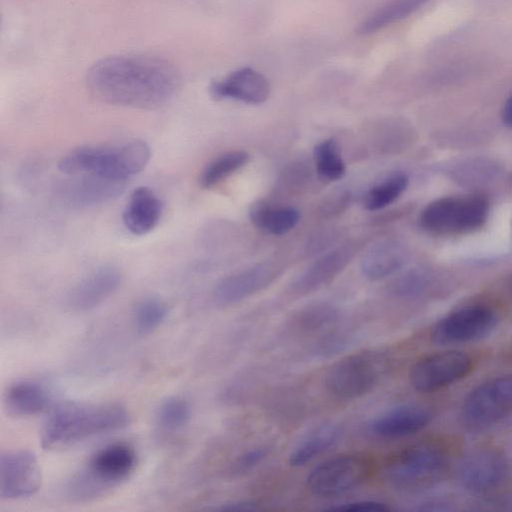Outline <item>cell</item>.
Masks as SVG:
<instances>
[{"label": "cell", "mask_w": 512, "mask_h": 512, "mask_svg": "<svg viewBox=\"0 0 512 512\" xmlns=\"http://www.w3.org/2000/svg\"><path fill=\"white\" fill-rule=\"evenodd\" d=\"M512 412V374L490 378L465 397L460 417L470 431H484Z\"/></svg>", "instance_id": "obj_8"}, {"label": "cell", "mask_w": 512, "mask_h": 512, "mask_svg": "<svg viewBox=\"0 0 512 512\" xmlns=\"http://www.w3.org/2000/svg\"><path fill=\"white\" fill-rule=\"evenodd\" d=\"M129 422V412L119 403L64 402L46 418L41 430V445L49 450L63 448L121 430Z\"/></svg>", "instance_id": "obj_2"}, {"label": "cell", "mask_w": 512, "mask_h": 512, "mask_svg": "<svg viewBox=\"0 0 512 512\" xmlns=\"http://www.w3.org/2000/svg\"><path fill=\"white\" fill-rule=\"evenodd\" d=\"M58 188V196L72 207H90L105 203L117 197L125 182L113 181L94 175H73Z\"/></svg>", "instance_id": "obj_17"}, {"label": "cell", "mask_w": 512, "mask_h": 512, "mask_svg": "<svg viewBox=\"0 0 512 512\" xmlns=\"http://www.w3.org/2000/svg\"><path fill=\"white\" fill-rule=\"evenodd\" d=\"M327 510L346 512H387L390 511L391 508L388 504L377 500H356L330 507Z\"/></svg>", "instance_id": "obj_36"}, {"label": "cell", "mask_w": 512, "mask_h": 512, "mask_svg": "<svg viewBox=\"0 0 512 512\" xmlns=\"http://www.w3.org/2000/svg\"><path fill=\"white\" fill-rule=\"evenodd\" d=\"M432 411L422 405L405 404L388 409L368 424L369 432L382 439H399L418 433L429 425Z\"/></svg>", "instance_id": "obj_15"}, {"label": "cell", "mask_w": 512, "mask_h": 512, "mask_svg": "<svg viewBox=\"0 0 512 512\" xmlns=\"http://www.w3.org/2000/svg\"><path fill=\"white\" fill-rule=\"evenodd\" d=\"M352 339L351 328L336 324L313 338L307 351L313 358H330L345 350Z\"/></svg>", "instance_id": "obj_31"}, {"label": "cell", "mask_w": 512, "mask_h": 512, "mask_svg": "<svg viewBox=\"0 0 512 512\" xmlns=\"http://www.w3.org/2000/svg\"><path fill=\"white\" fill-rule=\"evenodd\" d=\"M167 305L155 298L144 299L133 310V322L139 333L147 334L157 329L167 318Z\"/></svg>", "instance_id": "obj_34"}, {"label": "cell", "mask_w": 512, "mask_h": 512, "mask_svg": "<svg viewBox=\"0 0 512 512\" xmlns=\"http://www.w3.org/2000/svg\"><path fill=\"white\" fill-rule=\"evenodd\" d=\"M343 427L333 421L324 422L311 429L292 448L288 462L292 467H302L329 451L343 436Z\"/></svg>", "instance_id": "obj_20"}, {"label": "cell", "mask_w": 512, "mask_h": 512, "mask_svg": "<svg viewBox=\"0 0 512 512\" xmlns=\"http://www.w3.org/2000/svg\"><path fill=\"white\" fill-rule=\"evenodd\" d=\"M270 450L268 445H259L242 452L230 464L229 475L239 477L249 473L268 457Z\"/></svg>", "instance_id": "obj_35"}, {"label": "cell", "mask_w": 512, "mask_h": 512, "mask_svg": "<svg viewBox=\"0 0 512 512\" xmlns=\"http://www.w3.org/2000/svg\"><path fill=\"white\" fill-rule=\"evenodd\" d=\"M507 285H508V289H509V291H510V292H511V294H512V274H511V275L509 276V278H508V284H507Z\"/></svg>", "instance_id": "obj_39"}, {"label": "cell", "mask_w": 512, "mask_h": 512, "mask_svg": "<svg viewBox=\"0 0 512 512\" xmlns=\"http://www.w3.org/2000/svg\"><path fill=\"white\" fill-rule=\"evenodd\" d=\"M388 291L401 300L423 301L439 295L440 282L427 270L411 269L396 277L390 283Z\"/></svg>", "instance_id": "obj_25"}, {"label": "cell", "mask_w": 512, "mask_h": 512, "mask_svg": "<svg viewBox=\"0 0 512 512\" xmlns=\"http://www.w3.org/2000/svg\"><path fill=\"white\" fill-rule=\"evenodd\" d=\"M498 314L484 303H473L455 309L432 328L431 340L440 346L472 343L487 337L497 326Z\"/></svg>", "instance_id": "obj_10"}, {"label": "cell", "mask_w": 512, "mask_h": 512, "mask_svg": "<svg viewBox=\"0 0 512 512\" xmlns=\"http://www.w3.org/2000/svg\"><path fill=\"white\" fill-rule=\"evenodd\" d=\"M408 176L403 172H393L372 186L364 196V206L370 211L387 207L396 201L407 189Z\"/></svg>", "instance_id": "obj_29"}, {"label": "cell", "mask_w": 512, "mask_h": 512, "mask_svg": "<svg viewBox=\"0 0 512 512\" xmlns=\"http://www.w3.org/2000/svg\"><path fill=\"white\" fill-rule=\"evenodd\" d=\"M150 156V147L142 140L114 145H84L62 157L58 167L69 176L89 174L125 182L145 168Z\"/></svg>", "instance_id": "obj_3"}, {"label": "cell", "mask_w": 512, "mask_h": 512, "mask_svg": "<svg viewBox=\"0 0 512 512\" xmlns=\"http://www.w3.org/2000/svg\"><path fill=\"white\" fill-rule=\"evenodd\" d=\"M489 212V201L483 194L448 195L429 202L420 213L419 224L431 234L463 235L482 228Z\"/></svg>", "instance_id": "obj_7"}, {"label": "cell", "mask_w": 512, "mask_h": 512, "mask_svg": "<svg viewBox=\"0 0 512 512\" xmlns=\"http://www.w3.org/2000/svg\"><path fill=\"white\" fill-rule=\"evenodd\" d=\"M456 474L460 485L466 491L475 495H490L506 484L509 465L499 450L480 447L462 456Z\"/></svg>", "instance_id": "obj_11"}, {"label": "cell", "mask_w": 512, "mask_h": 512, "mask_svg": "<svg viewBox=\"0 0 512 512\" xmlns=\"http://www.w3.org/2000/svg\"><path fill=\"white\" fill-rule=\"evenodd\" d=\"M501 119L506 127L512 128V94L507 97L502 106Z\"/></svg>", "instance_id": "obj_38"}, {"label": "cell", "mask_w": 512, "mask_h": 512, "mask_svg": "<svg viewBox=\"0 0 512 512\" xmlns=\"http://www.w3.org/2000/svg\"><path fill=\"white\" fill-rule=\"evenodd\" d=\"M249 160V154L243 150L224 153L212 160L202 171L199 182L203 188H211L235 171L243 167Z\"/></svg>", "instance_id": "obj_30"}, {"label": "cell", "mask_w": 512, "mask_h": 512, "mask_svg": "<svg viewBox=\"0 0 512 512\" xmlns=\"http://www.w3.org/2000/svg\"><path fill=\"white\" fill-rule=\"evenodd\" d=\"M90 93L117 106L155 109L176 94L181 77L170 62L144 54H120L97 61L86 77Z\"/></svg>", "instance_id": "obj_1"}, {"label": "cell", "mask_w": 512, "mask_h": 512, "mask_svg": "<svg viewBox=\"0 0 512 512\" xmlns=\"http://www.w3.org/2000/svg\"><path fill=\"white\" fill-rule=\"evenodd\" d=\"M351 251L339 248L319 258L304 271L293 285L298 295L312 293L331 282L347 265Z\"/></svg>", "instance_id": "obj_22"}, {"label": "cell", "mask_w": 512, "mask_h": 512, "mask_svg": "<svg viewBox=\"0 0 512 512\" xmlns=\"http://www.w3.org/2000/svg\"><path fill=\"white\" fill-rule=\"evenodd\" d=\"M42 481L36 455L26 449L10 450L0 456V499L18 500L34 495Z\"/></svg>", "instance_id": "obj_13"}, {"label": "cell", "mask_w": 512, "mask_h": 512, "mask_svg": "<svg viewBox=\"0 0 512 512\" xmlns=\"http://www.w3.org/2000/svg\"><path fill=\"white\" fill-rule=\"evenodd\" d=\"M260 507L251 501H234L221 504L218 507H215L214 510L218 511H256L259 510Z\"/></svg>", "instance_id": "obj_37"}, {"label": "cell", "mask_w": 512, "mask_h": 512, "mask_svg": "<svg viewBox=\"0 0 512 512\" xmlns=\"http://www.w3.org/2000/svg\"><path fill=\"white\" fill-rule=\"evenodd\" d=\"M473 368L471 356L463 351L446 350L430 354L415 362L409 382L418 392L430 393L466 377Z\"/></svg>", "instance_id": "obj_12"}, {"label": "cell", "mask_w": 512, "mask_h": 512, "mask_svg": "<svg viewBox=\"0 0 512 512\" xmlns=\"http://www.w3.org/2000/svg\"><path fill=\"white\" fill-rule=\"evenodd\" d=\"M252 223L272 235H282L299 221V212L293 207H273L264 201L253 203L249 210Z\"/></svg>", "instance_id": "obj_26"}, {"label": "cell", "mask_w": 512, "mask_h": 512, "mask_svg": "<svg viewBox=\"0 0 512 512\" xmlns=\"http://www.w3.org/2000/svg\"><path fill=\"white\" fill-rule=\"evenodd\" d=\"M136 454L124 443L109 444L92 455L86 467L68 485V495L76 501H89L118 486L133 472Z\"/></svg>", "instance_id": "obj_5"}, {"label": "cell", "mask_w": 512, "mask_h": 512, "mask_svg": "<svg viewBox=\"0 0 512 512\" xmlns=\"http://www.w3.org/2000/svg\"><path fill=\"white\" fill-rule=\"evenodd\" d=\"M49 394L38 382L22 380L10 385L4 403L9 414L19 417L33 416L47 409Z\"/></svg>", "instance_id": "obj_24"}, {"label": "cell", "mask_w": 512, "mask_h": 512, "mask_svg": "<svg viewBox=\"0 0 512 512\" xmlns=\"http://www.w3.org/2000/svg\"><path fill=\"white\" fill-rule=\"evenodd\" d=\"M339 321L336 307L328 303L310 304L294 313L285 324L284 332L290 337L312 339Z\"/></svg>", "instance_id": "obj_21"}, {"label": "cell", "mask_w": 512, "mask_h": 512, "mask_svg": "<svg viewBox=\"0 0 512 512\" xmlns=\"http://www.w3.org/2000/svg\"><path fill=\"white\" fill-rule=\"evenodd\" d=\"M279 273L272 263L254 265L222 279L214 289V299L220 305L238 303L268 287Z\"/></svg>", "instance_id": "obj_14"}, {"label": "cell", "mask_w": 512, "mask_h": 512, "mask_svg": "<svg viewBox=\"0 0 512 512\" xmlns=\"http://www.w3.org/2000/svg\"><path fill=\"white\" fill-rule=\"evenodd\" d=\"M209 91L217 100L232 99L247 104H261L269 97L270 86L263 74L245 67L213 81Z\"/></svg>", "instance_id": "obj_16"}, {"label": "cell", "mask_w": 512, "mask_h": 512, "mask_svg": "<svg viewBox=\"0 0 512 512\" xmlns=\"http://www.w3.org/2000/svg\"><path fill=\"white\" fill-rule=\"evenodd\" d=\"M316 170L319 177L326 181H336L346 172L339 147L335 140L326 139L314 148Z\"/></svg>", "instance_id": "obj_32"}, {"label": "cell", "mask_w": 512, "mask_h": 512, "mask_svg": "<svg viewBox=\"0 0 512 512\" xmlns=\"http://www.w3.org/2000/svg\"><path fill=\"white\" fill-rule=\"evenodd\" d=\"M429 1L430 0H389L363 20L357 31L363 35L375 33L378 30L409 17Z\"/></svg>", "instance_id": "obj_28"}, {"label": "cell", "mask_w": 512, "mask_h": 512, "mask_svg": "<svg viewBox=\"0 0 512 512\" xmlns=\"http://www.w3.org/2000/svg\"><path fill=\"white\" fill-rule=\"evenodd\" d=\"M163 213L160 198L148 187L134 189L123 210L122 220L126 229L134 235L150 233L159 223Z\"/></svg>", "instance_id": "obj_19"}, {"label": "cell", "mask_w": 512, "mask_h": 512, "mask_svg": "<svg viewBox=\"0 0 512 512\" xmlns=\"http://www.w3.org/2000/svg\"><path fill=\"white\" fill-rule=\"evenodd\" d=\"M371 466L358 454L339 455L315 466L306 477L307 490L319 498H335L361 486Z\"/></svg>", "instance_id": "obj_9"}, {"label": "cell", "mask_w": 512, "mask_h": 512, "mask_svg": "<svg viewBox=\"0 0 512 512\" xmlns=\"http://www.w3.org/2000/svg\"><path fill=\"white\" fill-rule=\"evenodd\" d=\"M447 172L456 183L477 187L492 182L498 176L500 166L487 157H469L451 164Z\"/></svg>", "instance_id": "obj_27"}, {"label": "cell", "mask_w": 512, "mask_h": 512, "mask_svg": "<svg viewBox=\"0 0 512 512\" xmlns=\"http://www.w3.org/2000/svg\"><path fill=\"white\" fill-rule=\"evenodd\" d=\"M390 358L383 350H364L336 361L326 371L324 387L337 400H354L371 392L386 376Z\"/></svg>", "instance_id": "obj_6"}, {"label": "cell", "mask_w": 512, "mask_h": 512, "mask_svg": "<svg viewBox=\"0 0 512 512\" xmlns=\"http://www.w3.org/2000/svg\"><path fill=\"white\" fill-rule=\"evenodd\" d=\"M407 252L397 241L384 240L373 245L361 261L362 273L370 280H379L399 271L406 263Z\"/></svg>", "instance_id": "obj_23"}, {"label": "cell", "mask_w": 512, "mask_h": 512, "mask_svg": "<svg viewBox=\"0 0 512 512\" xmlns=\"http://www.w3.org/2000/svg\"><path fill=\"white\" fill-rule=\"evenodd\" d=\"M450 468L446 449L436 442H419L391 456L384 464L382 477L392 488L415 493L443 481Z\"/></svg>", "instance_id": "obj_4"}, {"label": "cell", "mask_w": 512, "mask_h": 512, "mask_svg": "<svg viewBox=\"0 0 512 512\" xmlns=\"http://www.w3.org/2000/svg\"><path fill=\"white\" fill-rule=\"evenodd\" d=\"M509 181H510V185H511V187H512V174H511V176H510Z\"/></svg>", "instance_id": "obj_40"}, {"label": "cell", "mask_w": 512, "mask_h": 512, "mask_svg": "<svg viewBox=\"0 0 512 512\" xmlns=\"http://www.w3.org/2000/svg\"><path fill=\"white\" fill-rule=\"evenodd\" d=\"M121 279V273L116 267H99L73 286L67 295V304L75 311L92 310L118 289Z\"/></svg>", "instance_id": "obj_18"}, {"label": "cell", "mask_w": 512, "mask_h": 512, "mask_svg": "<svg viewBox=\"0 0 512 512\" xmlns=\"http://www.w3.org/2000/svg\"><path fill=\"white\" fill-rule=\"evenodd\" d=\"M191 405L183 397L171 396L161 402L157 413V423L169 432L184 428L191 418Z\"/></svg>", "instance_id": "obj_33"}]
</instances>
